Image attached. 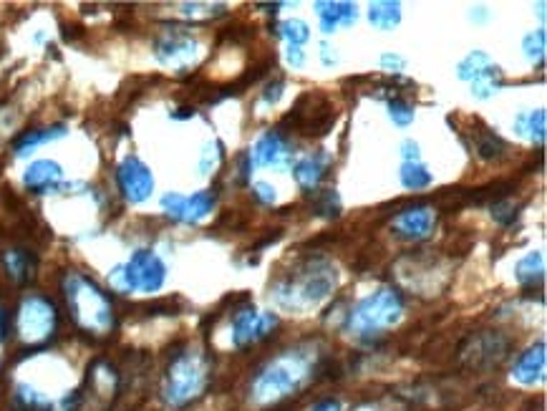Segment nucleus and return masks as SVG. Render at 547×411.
<instances>
[{"label":"nucleus","mask_w":547,"mask_h":411,"mask_svg":"<svg viewBox=\"0 0 547 411\" xmlns=\"http://www.w3.org/2000/svg\"><path fill=\"white\" fill-rule=\"evenodd\" d=\"M338 288V268L328 258H306L270 285V301L280 311L306 313L321 308Z\"/></svg>","instance_id":"f257e3e1"},{"label":"nucleus","mask_w":547,"mask_h":411,"mask_svg":"<svg viewBox=\"0 0 547 411\" xmlns=\"http://www.w3.org/2000/svg\"><path fill=\"white\" fill-rule=\"evenodd\" d=\"M313 371H316L313 348H288L255 376L253 386H250V396L260 406L288 399L313 379Z\"/></svg>","instance_id":"f03ea898"},{"label":"nucleus","mask_w":547,"mask_h":411,"mask_svg":"<svg viewBox=\"0 0 547 411\" xmlns=\"http://www.w3.org/2000/svg\"><path fill=\"white\" fill-rule=\"evenodd\" d=\"M61 285H64V298L71 318L81 331L91 333V336H106V333L114 331V303L94 278L79 273V270H69Z\"/></svg>","instance_id":"7ed1b4c3"},{"label":"nucleus","mask_w":547,"mask_h":411,"mask_svg":"<svg viewBox=\"0 0 547 411\" xmlns=\"http://www.w3.org/2000/svg\"><path fill=\"white\" fill-rule=\"evenodd\" d=\"M210 384V361L200 348H182L167 364L162 381V399L174 409L192 404Z\"/></svg>","instance_id":"20e7f679"},{"label":"nucleus","mask_w":547,"mask_h":411,"mask_svg":"<svg viewBox=\"0 0 547 411\" xmlns=\"http://www.w3.org/2000/svg\"><path fill=\"white\" fill-rule=\"evenodd\" d=\"M404 318V298L396 288H379L366 298L353 303L351 311L346 313L343 331L356 338L381 336L399 326Z\"/></svg>","instance_id":"39448f33"},{"label":"nucleus","mask_w":547,"mask_h":411,"mask_svg":"<svg viewBox=\"0 0 547 411\" xmlns=\"http://www.w3.org/2000/svg\"><path fill=\"white\" fill-rule=\"evenodd\" d=\"M167 283V265L154 250H134L127 263L116 265L109 273V285L116 293H159Z\"/></svg>","instance_id":"423d86ee"},{"label":"nucleus","mask_w":547,"mask_h":411,"mask_svg":"<svg viewBox=\"0 0 547 411\" xmlns=\"http://www.w3.org/2000/svg\"><path fill=\"white\" fill-rule=\"evenodd\" d=\"M58 328V311L53 306L51 298L41 296V293H28L21 303H18L16 313V333L21 338L23 346L41 348L56 336Z\"/></svg>","instance_id":"0eeeda50"},{"label":"nucleus","mask_w":547,"mask_h":411,"mask_svg":"<svg viewBox=\"0 0 547 411\" xmlns=\"http://www.w3.org/2000/svg\"><path fill=\"white\" fill-rule=\"evenodd\" d=\"M202 46L190 31L185 28H169L154 43V56L164 69H172L174 74H185L200 61Z\"/></svg>","instance_id":"6e6552de"},{"label":"nucleus","mask_w":547,"mask_h":411,"mask_svg":"<svg viewBox=\"0 0 547 411\" xmlns=\"http://www.w3.org/2000/svg\"><path fill=\"white\" fill-rule=\"evenodd\" d=\"M278 313L258 311L255 306H245L232 316L230 338L235 348H248L253 343L263 341L278 328Z\"/></svg>","instance_id":"1a4fd4ad"},{"label":"nucleus","mask_w":547,"mask_h":411,"mask_svg":"<svg viewBox=\"0 0 547 411\" xmlns=\"http://www.w3.org/2000/svg\"><path fill=\"white\" fill-rule=\"evenodd\" d=\"M116 185L129 205H142L154 192V174L139 157L129 154L116 167Z\"/></svg>","instance_id":"9d476101"},{"label":"nucleus","mask_w":547,"mask_h":411,"mask_svg":"<svg viewBox=\"0 0 547 411\" xmlns=\"http://www.w3.org/2000/svg\"><path fill=\"white\" fill-rule=\"evenodd\" d=\"M162 212L174 222H187V225H197L205 220L217 205V195L212 190L195 192V195H179V192H167L162 197Z\"/></svg>","instance_id":"9b49d317"},{"label":"nucleus","mask_w":547,"mask_h":411,"mask_svg":"<svg viewBox=\"0 0 547 411\" xmlns=\"http://www.w3.org/2000/svg\"><path fill=\"white\" fill-rule=\"evenodd\" d=\"M434 225H437V212H434V207L427 205L406 207V210L396 212L394 220H391V230H394L401 240H409V243L427 240L434 232Z\"/></svg>","instance_id":"f8f14e48"},{"label":"nucleus","mask_w":547,"mask_h":411,"mask_svg":"<svg viewBox=\"0 0 547 411\" xmlns=\"http://www.w3.org/2000/svg\"><path fill=\"white\" fill-rule=\"evenodd\" d=\"M253 167H278L288 169L293 164V152H290L288 142H285L283 134L278 132H265L258 142L253 144V149L248 152Z\"/></svg>","instance_id":"ddd939ff"},{"label":"nucleus","mask_w":547,"mask_h":411,"mask_svg":"<svg viewBox=\"0 0 547 411\" xmlns=\"http://www.w3.org/2000/svg\"><path fill=\"white\" fill-rule=\"evenodd\" d=\"M328 167H331V154H328L326 149L303 154V157L295 159V162L290 164L295 182H298V187L303 192L318 190V185H321L323 177H326Z\"/></svg>","instance_id":"4468645a"},{"label":"nucleus","mask_w":547,"mask_h":411,"mask_svg":"<svg viewBox=\"0 0 547 411\" xmlns=\"http://www.w3.org/2000/svg\"><path fill=\"white\" fill-rule=\"evenodd\" d=\"M547 369V348L545 341H537L527 348L525 354L517 356L515 366H512V379L520 386H537L545 381Z\"/></svg>","instance_id":"2eb2a0df"},{"label":"nucleus","mask_w":547,"mask_h":411,"mask_svg":"<svg viewBox=\"0 0 547 411\" xmlns=\"http://www.w3.org/2000/svg\"><path fill=\"white\" fill-rule=\"evenodd\" d=\"M23 185L36 195H46V192H56L64 185V167L53 159H38L23 172Z\"/></svg>","instance_id":"dca6fc26"},{"label":"nucleus","mask_w":547,"mask_h":411,"mask_svg":"<svg viewBox=\"0 0 547 411\" xmlns=\"http://www.w3.org/2000/svg\"><path fill=\"white\" fill-rule=\"evenodd\" d=\"M316 16L321 21V31L336 33L341 26H353L358 21V8L356 3H346V0H318Z\"/></svg>","instance_id":"f3484780"},{"label":"nucleus","mask_w":547,"mask_h":411,"mask_svg":"<svg viewBox=\"0 0 547 411\" xmlns=\"http://www.w3.org/2000/svg\"><path fill=\"white\" fill-rule=\"evenodd\" d=\"M64 137H66V124H53V127H43V129H28V132H23L21 137L13 142V152H16V157H28V154H31L33 149L41 147V144L56 142V139H64Z\"/></svg>","instance_id":"a211bd4d"},{"label":"nucleus","mask_w":547,"mask_h":411,"mask_svg":"<svg viewBox=\"0 0 547 411\" xmlns=\"http://www.w3.org/2000/svg\"><path fill=\"white\" fill-rule=\"evenodd\" d=\"M3 268H6V275L13 283L26 285L33 278V270H36V258L28 250L11 248L3 253Z\"/></svg>","instance_id":"6ab92c4d"},{"label":"nucleus","mask_w":547,"mask_h":411,"mask_svg":"<svg viewBox=\"0 0 547 411\" xmlns=\"http://www.w3.org/2000/svg\"><path fill=\"white\" fill-rule=\"evenodd\" d=\"M515 132L520 137L530 139V142L542 144L547 137V114L545 109H530L522 111L520 116L515 119Z\"/></svg>","instance_id":"aec40b11"},{"label":"nucleus","mask_w":547,"mask_h":411,"mask_svg":"<svg viewBox=\"0 0 547 411\" xmlns=\"http://www.w3.org/2000/svg\"><path fill=\"white\" fill-rule=\"evenodd\" d=\"M497 64L492 61L490 56L484 51H469L467 56L462 58L457 64V76L462 81H467V84H472V81L482 79V76H487L490 71H495Z\"/></svg>","instance_id":"412c9836"},{"label":"nucleus","mask_w":547,"mask_h":411,"mask_svg":"<svg viewBox=\"0 0 547 411\" xmlns=\"http://www.w3.org/2000/svg\"><path fill=\"white\" fill-rule=\"evenodd\" d=\"M545 278V255L540 250H530L525 258L517 260L515 265V280L525 288H532V285L542 283Z\"/></svg>","instance_id":"4be33fe9"},{"label":"nucleus","mask_w":547,"mask_h":411,"mask_svg":"<svg viewBox=\"0 0 547 411\" xmlns=\"http://www.w3.org/2000/svg\"><path fill=\"white\" fill-rule=\"evenodd\" d=\"M399 180L404 185V190L421 192L434 185V174L429 172V167L424 162H401Z\"/></svg>","instance_id":"5701e85b"},{"label":"nucleus","mask_w":547,"mask_h":411,"mask_svg":"<svg viewBox=\"0 0 547 411\" xmlns=\"http://www.w3.org/2000/svg\"><path fill=\"white\" fill-rule=\"evenodd\" d=\"M369 21L379 31H394L401 23V3H394V0H376V3L369 6Z\"/></svg>","instance_id":"b1692460"},{"label":"nucleus","mask_w":547,"mask_h":411,"mask_svg":"<svg viewBox=\"0 0 547 411\" xmlns=\"http://www.w3.org/2000/svg\"><path fill=\"white\" fill-rule=\"evenodd\" d=\"M477 154L484 159V162H500V159L507 157V144L505 139L497 137L495 132H490V129H482V132L477 134Z\"/></svg>","instance_id":"393cba45"},{"label":"nucleus","mask_w":547,"mask_h":411,"mask_svg":"<svg viewBox=\"0 0 547 411\" xmlns=\"http://www.w3.org/2000/svg\"><path fill=\"white\" fill-rule=\"evenodd\" d=\"M278 36H283L288 46H303L306 41H311V26L303 18H288L278 26Z\"/></svg>","instance_id":"a878e982"},{"label":"nucleus","mask_w":547,"mask_h":411,"mask_svg":"<svg viewBox=\"0 0 547 411\" xmlns=\"http://www.w3.org/2000/svg\"><path fill=\"white\" fill-rule=\"evenodd\" d=\"M502 86H505V79H502V71H500V66H497V69L490 71L487 76L472 81V96H474V99H479V101L492 99L495 94H500Z\"/></svg>","instance_id":"bb28decb"},{"label":"nucleus","mask_w":547,"mask_h":411,"mask_svg":"<svg viewBox=\"0 0 547 411\" xmlns=\"http://www.w3.org/2000/svg\"><path fill=\"white\" fill-rule=\"evenodd\" d=\"M522 51H525V56L530 64H542V61H545V51H547L545 28H537V31L527 33V36L522 38Z\"/></svg>","instance_id":"cd10ccee"},{"label":"nucleus","mask_w":547,"mask_h":411,"mask_svg":"<svg viewBox=\"0 0 547 411\" xmlns=\"http://www.w3.org/2000/svg\"><path fill=\"white\" fill-rule=\"evenodd\" d=\"M386 109H389V119L396 124V127L406 129V127H411V124H414L416 109L409 104V101L401 99V96L386 101Z\"/></svg>","instance_id":"c85d7f7f"},{"label":"nucleus","mask_w":547,"mask_h":411,"mask_svg":"<svg viewBox=\"0 0 547 411\" xmlns=\"http://www.w3.org/2000/svg\"><path fill=\"white\" fill-rule=\"evenodd\" d=\"M220 162H222V144L217 142V139H212V142L205 144V149H202L200 154V172L212 174L217 167H220Z\"/></svg>","instance_id":"c756f323"},{"label":"nucleus","mask_w":547,"mask_h":411,"mask_svg":"<svg viewBox=\"0 0 547 411\" xmlns=\"http://www.w3.org/2000/svg\"><path fill=\"white\" fill-rule=\"evenodd\" d=\"M381 69L386 71V74H394V76H401L406 71V58L399 56V53L394 51H386L384 56H381Z\"/></svg>","instance_id":"7c9ffc66"},{"label":"nucleus","mask_w":547,"mask_h":411,"mask_svg":"<svg viewBox=\"0 0 547 411\" xmlns=\"http://www.w3.org/2000/svg\"><path fill=\"white\" fill-rule=\"evenodd\" d=\"M318 215L323 217H338V212H341V202H338V195L333 190H326L321 195V205H318Z\"/></svg>","instance_id":"2f4dec72"},{"label":"nucleus","mask_w":547,"mask_h":411,"mask_svg":"<svg viewBox=\"0 0 547 411\" xmlns=\"http://www.w3.org/2000/svg\"><path fill=\"white\" fill-rule=\"evenodd\" d=\"M253 197L258 202H263V205H275V200H278V190H275L270 182H255Z\"/></svg>","instance_id":"473e14b6"},{"label":"nucleus","mask_w":547,"mask_h":411,"mask_svg":"<svg viewBox=\"0 0 547 411\" xmlns=\"http://www.w3.org/2000/svg\"><path fill=\"white\" fill-rule=\"evenodd\" d=\"M492 217H495L500 225L507 227V225H512V222H515L517 210H515V205H512V202H500V205L492 207Z\"/></svg>","instance_id":"72a5a7b5"},{"label":"nucleus","mask_w":547,"mask_h":411,"mask_svg":"<svg viewBox=\"0 0 547 411\" xmlns=\"http://www.w3.org/2000/svg\"><path fill=\"white\" fill-rule=\"evenodd\" d=\"M318 58H321V64L326 66V69H333V66L341 64V53H338L336 46H331L328 41L321 43V51H318Z\"/></svg>","instance_id":"f704fd0d"},{"label":"nucleus","mask_w":547,"mask_h":411,"mask_svg":"<svg viewBox=\"0 0 547 411\" xmlns=\"http://www.w3.org/2000/svg\"><path fill=\"white\" fill-rule=\"evenodd\" d=\"M285 61H288L290 69H303L306 66V51H303V46H288L285 48Z\"/></svg>","instance_id":"c9c22d12"},{"label":"nucleus","mask_w":547,"mask_h":411,"mask_svg":"<svg viewBox=\"0 0 547 411\" xmlns=\"http://www.w3.org/2000/svg\"><path fill=\"white\" fill-rule=\"evenodd\" d=\"M401 159H404V162H421L419 142H414V139H404V144H401Z\"/></svg>","instance_id":"e433bc0d"},{"label":"nucleus","mask_w":547,"mask_h":411,"mask_svg":"<svg viewBox=\"0 0 547 411\" xmlns=\"http://www.w3.org/2000/svg\"><path fill=\"white\" fill-rule=\"evenodd\" d=\"M283 89H285L283 81H273V84H268V89L263 91V104H268V106L278 104L280 96H283Z\"/></svg>","instance_id":"4c0bfd02"},{"label":"nucleus","mask_w":547,"mask_h":411,"mask_svg":"<svg viewBox=\"0 0 547 411\" xmlns=\"http://www.w3.org/2000/svg\"><path fill=\"white\" fill-rule=\"evenodd\" d=\"M311 411H343V406H341V401L326 399V401H318Z\"/></svg>","instance_id":"58836bf2"},{"label":"nucleus","mask_w":547,"mask_h":411,"mask_svg":"<svg viewBox=\"0 0 547 411\" xmlns=\"http://www.w3.org/2000/svg\"><path fill=\"white\" fill-rule=\"evenodd\" d=\"M6 331H8V318H6V311L0 308V343L6 341Z\"/></svg>","instance_id":"ea45409f"},{"label":"nucleus","mask_w":547,"mask_h":411,"mask_svg":"<svg viewBox=\"0 0 547 411\" xmlns=\"http://www.w3.org/2000/svg\"><path fill=\"white\" fill-rule=\"evenodd\" d=\"M490 18V13H487V8H472V21H487Z\"/></svg>","instance_id":"a19ab883"},{"label":"nucleus","mask_w":547,"mask_h":411,"mask_svg":"<svg viewBox=\"0 0 547 411\" xmlns=\"http://www.w3.org/2000/svg\"><path fill=\"white\" fill-rule=\"evenodd\" d=\"M356 411H386L384 406H379V404H366V406H361V409H356Z\"/></svg>","instance_id":"79ce46f5"},{"label":"nucleus","mask_w":547,"mask_h":411,"mask_svg":"<svg viewBox=\"0 0 547 411\" xmlns=\"http://www.w3.org/2000/svg\"><path fill=\"white\" fill-rule=\"evenodd\" d=\"M537 16H540L542 21H545V3H540V6H537Z\"/></svg>","instance_id":"37998d69"}]
</instances>
